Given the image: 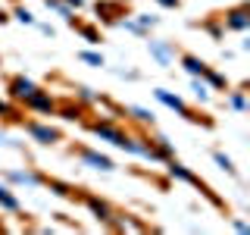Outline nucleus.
I'll return each instance as SVG.
<instances>
[{
	"label": "nucleus",
	"instance_id": "2eb2a0df",
	"mask_svg": "<svg viewBox=\"0 0 250 235\" xmlns=\"http://www.w3.org/2000/svg\"><path fill=\"white\" fill-rule=\"evenodd\" d=\"M66 25H72V28H75L78 35H82L84 41H88V44H100V41H104V35H100V28H97V25H91V22H82L78 16H72V19H69Z\"/></svg>",
	"mask_w": 250,
	"mask_h": 235
},
{
	"label": "nucleus",
	"instance_id": "f8f14e48",
	"mask_svg": "<svg viewBox=\"0 0 250 235\" xmlns=\"http://www.w3.org/2000/svg\"><path fill=\"white\" fill-rule=\"evenodd\" d=\"M57 116H60L62 122H82V119H84V107L78 104L75 97L57 100Z\"/></svg>",
	"mask_w": 250,
	"mask_h": 235
},
{
	"label": "nucleus",
	"instance_id": "f3484780",
	"mask_svg": "<svg viewBox=\"0 0 250 235\" xmlns=\"http://www.w3.org/2000/svg\"><path fill=\"white\" fill-rule=\"evenodd\" d=\"M0 210L3 213H19L22 210V201L16 198L13 185H6V182H0Z\"/></svg>",
	"mask_w": 250,
	"mask_h": 235
},
{
	"label": "nucleus",
	"instance_id": "f704fd0d",
	"mask_svg": "<svg viewBox=\"0 0 250 235\" xmlns=\"http://www.w3.org/2000/svg\"><path fill=\"white\" fill-rule=\"evenodd\" d=\"M62 3H66V6H72V10H82V6H84V0H62Z\"/></svg>",
	"mask_w": 250,
	"mask_h": 235
},
{
	"label": "nucleus",
	"instance_id": "5701e85b",
	"mask_svg": "<svg viewBox=\"0 0 250 235\" xmlns=\"http://www.w3.org/2000/svg\"><path fill=\"white\" fill-rule=\"evenodd\" d=\"M75 94H72V97L78 100V104H82L84 110H88V107H94V104H97V94L100 91H94V88H88V85H75V88H72Z\"/></svg>",
	"mask_w": 250,
	"mask_h": 235
},
{
	"label": "nucleus",
	"instance_id": "4c0bfd02",
	"mask_svg": "<svg viewBox=\"0 0 250 235\" xmlns=\"http://www.w3.org/2000/svg\"><path fill=\"white\" fill-rule=\"evenodd\" d=\"M122 3H128V0H122Z\"/></svg>",
	"mask_w": 250,
	"mask_h": 235
},
{
	"label": "nucleus",
	"instance_id": "0eeeda50",
	"mask_svg": "<svg viewBox=\"0 0 250 235\" xmlns=\"http://www.w3.org/2000/svg\"><path fill=\"white\" fill-rule=\"evenodd\" d=\"M0 182L22 188H44V172L38 169H0Z\"/></svg>",
	"mask_w": 250,
	"mask_h": 235
},
{
	"label": "nucleus",
	"instance_id": "aec40b11",
	"mask_svg": "<svg viewBox=\"0 0 250 235\" xmlns=\"http://www.w3.org/2000/svg\"><path fill=\"white\" fill-rule=\"evenodd\" d=\"M209 157H213V163H216V166L222 169V172H229L231 179H238V166H234V160H231V157L225 154V151H219V147H213V151H209Z\"/></svg>",
	"mask_w": 250,
	"mask_h": 235
},
{
	"label": "nucleus",
	"instance_id": "1a4fd4ad",
	"mask_svg": "<svg viewBox=\"0 0 250 235\" xmlns=\"http://www.w3.org/2000/svg\"><path fill=\"white\" fill-rule=\"evenodd\" d=\"M35 88H38V82H35V78H28L25 72H19V75H10V78H6V97H10L13 104H22V100H25Z\"/></svg>",
	"mask_w": 250,
	"mask_h": 235
},
{
	"label": "nucleus",
	"instance_id": "4468645a",
	"mask_svg": "<svg viewBox=\"0 0 250 235\" xmlns=\"http://www.w3.org/2000/svg\"><path fill=\"white\" fill-rule=\"evenodd\" d=\"M44 188L57 198H66V201H75V185L66 182V179H53V176H44Z\"/></svg>",
	"mask_w": 250,
	"mask_h": 235
},
{
	"label": "nucleus",
	"instance_id": "2f4dec72",
	"mask_svg": "<svg viewBox=\"0 0 250 235\" xmlns=\"http://www.w3.org/2000/svg\"><path fill=\"white\" fill-rule=\"evenodd\" d=\"M10 107H13V100H10V97H0V119L10 113Z\"/></svg>",
	"mask_w": 250,
	"mask_h": 235
},
{
	"label": "nucleus",
	"instance_id": "9d476101",
	"mask_svg": "<svg viewBox=\"0 0 250 235\" xmlns=\"http://www.w3.org/2000/svg\"><path fill=\"white\" fill-rule=\"evenodd\" d=\"M147 53L156 60V66H172L178 57V47L172 41H160V38H150L147 35Z\"/></svg>",
	"mask_w": 250,
	"mask_h": 235
},
{
	"label": "nucleus",
	"instance_id": "c85d7f7f",
	"mask_svg": "<svg viewBox=\"0 0 250 235\" xmlns=\"http://www.w3.org/2000/svg\"><path fill=\"white\" fill-rule=\"evenodd\" d=\"M135 19H138V22H141V25H144L147 31H150L153 25H160V16H150V13H138Z\"/></svg>",
	"mask_w": 250,
	"mask_h": 235
},
{
	"label": "nucleus",
	"instance_id": "c9c22d12",
	"mask_svg": "<svg viewBox=\"0 0 250 235\" xmlns=\"http://www.w3.org/2000/svg\"><path fill=\"white\" fill-rule=\"evenodd\" d=\"M6 22H10V13H6L3 6H0V25H6Z\"/></svg>",
	"mask_w": 250,
	"mask_h": 235
},
{
	"label": "nucleus",
	"instance_id": "423d86ee",
	"mask_svg": "<svg viewBox=\"0 0 250 235\" xmlns=\"http://www.w3.org/2000/svg\"><path fill=\"white\" fill-rule=\"evenodd\" d=\"M75 201H82L84 207L91 210V216L97 219L100 226H106V229H109V223H113V213H116V210L109 207L104 198H97L94 191H82V188H75Z\"/></svg>",
	"mask_w": 250,
	"mask_h": 235
},
{
	"label": "nucleus",
	"instance_id": "dca6fc26",
	"mask_svg": "<svg viewBox=\"0 0 250 235\" xmlns=\"http://www.w3.org/2000/svg\"><path fill=\"white\" fill-rule=\"evenodd\" d=\"M191 188H197V191H200V194H203V198H207L209 204H213V207H216V210H222V213H229V204H225V198H222V194H219V191H216V188H213V185H207V182H203V179H200V176H197V182H194Z\"/></svg>",
	"mask_w": 250,
	"mask_h": 235
},
{
	"label": "nucleus",
	"instance_id": "39448f33",
	"mask_svg": "<svg viewBox=\"0 0 250 235\" xmlns=\"http://www.w3.org/2000/svg\"><path fill=\"white\" fill-rule=\"evenodd\" d=\"M19 107L28 110V113H38V116H57V97H53L47 88H41V85H38Z\"/></svg>",
	"mask_w": 250,
	"mask_h": 235
},
{
	"label": "nucleus",
	"instance_id": "e433bc0d",
	"mask_svg": "<svg viewBox=\"0 0 250 235\" xmlns=\"http://www.w3.org/2000/svg\"><path fill=\"white\" fill-rule=\"evenodd\" d=\"M0 232H3V216H0Z\"/></svg>",
	"mask_w": 250,
	"mask_h": 235
},
{
	"label": "nucleus",
	"instance_id": "6ab92c4d",
	"mask_svg": "<svg viewBox=\"0 0 250 235\" xmlns=\"http://www.w3.org/2000/svg\"><path fill=\"white\" fill-rule=\"evenodd\" d=\"M125 116H131V119L141 122L144 129H153V125H156V116L147 107H135V104H131V107H125Z\"/></svg>",
	"mask_w": 250,
	"mask_h": 235
},
{
	"label": "nucleus",
	"instance_id": "a211bd4d",
	"mask_svg": "<svg viewBox=\"0 0 250 235\" xmlns=\"http://www.w3.org/2000/svg\"><path fill=\"white\" fill-rule=\"evenodd\" d=\"M225 107L234 110V113H247V110H250L247 91H244V88H234V91H229V94H225Z\"/></svg>",
	"mask_w": 250,
	"mask_h": 235
},
{
	"label": "nucleus",
	"instance_id": "4be33fe9",
	"mask_svg": "<svg viewBox=\"0 0 250 235\" xmlns=\"http://www.w3.org/2000/svg\"><path fill=\"white\" fill-rule=\"evenodd\" d=\"M150 141H153V147H156L160 163H166V160H172V157H175V147H172V141H169L166 135H153Z\"/></svg>",
	"mask_w": 250,
	"mask_h": 235
},
{
	"label": "nucleus",
	"instance_id": "c756f323",
	"mask_svg": "<svg viewBox=\"0 0 250 235\" xmlns=\"http://www.w3.org/2000/svg\"><path fill=\"white\" fill-rule=\"evenodd\" d=\"M231 229H234V232H244V235H247V232H250V223H247V219H231Z\"/></svg>",
	"mask_w": 250,
	"mask_h": 235
},
{
	"label": "nucleus",
	"instance_id": "a878e982",
	"mask_svg": "<svg viewBox=\"0 0 250 235\" xmlns=\"http://www.w3.org/2000/svg\"><path fill=\"white\" fill-rule=\"evenodd\" d=\"M116 28H125V31H131V35H138V38H147V35H150V31H147L144 25H141L138 19H128V16L116 22Z\"/></svg>",
	"mask_w": 250,
	"mask_h": 235
},
{
	"label": "nucleus",
	"instance_id": "412c9836",
	"mask_svg": "<svg viewBox=\"0 0 250 235\" xmlns=\"http://www.w3.org/2000/svg\"><path fill=\"white\" fill-rule=\"evenodd\" d=\"M203 82L209 85V91H229L231 88V82H229V75H222V72H216L213 66L203 72Z\"/></svg>",
	"mask_w": 250,
	"mask_h": 235
},
{
	"label": "nucleus",
	"instance_id": "20e7f679",
	"mask_svg": "<svg viewBox=\"0 0 250 235\" xmlns=\"http://www.w3.org/2000/svg\"><path fill=\"white\" fill-rule=\"evenodd\" d=\"M69 154L78 157V160H82L88 169H100V172H113L116 169V160H113V157L94 151V147H88V144H72V147H69Z\"/></svg>",
	"mask_w": 250,
	"mask_h": 235
},
{
	"label": "nucleus",
	"instance_id": "9b49d317",
	"mask_svg": "<svg viewBox=\"0 0 250 235\" xmlns=\"http://www.w3.org/2000/svg\"><path fill=\"white\" fill-rule=\"evenodd\" d=\"M94 13H97L100 22L116 25V22L125 16V3H122V0H97V3H94Z\"/></svg>",
	"mask_w": 250,
	"mask_h": 235
},
{
	"label": "nucleus",
	"instance_id": "6e6552de",
	"mask_svg": "<svg viewBox=\"0 0 250 235\" xmlns=\"http://www.w3.org/2000/svg\"><path fill=\"white\" fill-rule=\"evenodd\" d=\"M219 22H222L225 31H244L250 28V6L241 3V6H231V10H225V16H219Z\"/></svg>",
	"mask_w": 250,
	"mask_h": 235
},
{
	"label": "nucleus",
	"instance_id": "ddd939ff",
	"mask_svg": "<svg viewBox=\"0 0 250 235\" xmlns=\"http://www.w3.org/2000/svg\"><path fill=\"white\" fill-rule=\"evenodd\" d=\"M178 66H182L191 78H203V72L209 69V63L200 60L197 53H178Z\"/></svg>",
	"mask_w": 250,
	"mask_h": 235
},
{
	"label": "nucleus",
	"instance_id": "473e14b6",
	"mask_svg": "<svg viewBox=\"0 0 250 235\" xmlns=\"http://www.w3.org/2000/svg\"><path fill=\"white\" fill-rule=\"evenodd\" d=\"M35 25L41 28V35H47V38H53V35H57V28H53V25H44V22H35Z\"/></svg>",
	"mask_w": 250,
	"mask_h": 235
},
{
	"label": "nucleus",
	"instance_id": "b1692460",
	"mask_svg": "<svg viewBox=\"0 0 250 235\" xmlns=\"http://www.w3.org/2000/svg\"><path fill=\"white\" fill-rule=\"evenodd\" d=\"M41 3L47 6V10H53L57 16H62V22H69V19L75 16V10H72V6H66L62 0H41Z\"/></svg>",
	"mask_w": 250,
	"mask_h": 235
},
{
	"label": "nucleus",
	"instance_id": "7c9ffc66",
	"mask_svg": "<svg viewBox=\"0 0 250 235\" xmlns=\"http://www.w3.org/2000/svg\"><path fill=\"white\" fill-rule=\"evenodd\" d=\"M156 3H160L163 10H178V6H182V0H156Z\"/></svg>",
	"mask_w": 250,
	"mask_h": 235
},
{
	"label": "nucleus",
	"instance_id": "393cba45",
	"mask_svg": "<svg viewBox=\"0 0 250 235\" xmlns=\"http://www.w3.org/2000/svg\"><path fill=\"white\" fill-rule=\"evenodd\" d=\"M191 91H194V97H197V104H207V100L213 97V91H209V85L203 82V78H191Z\"/></svg>",
	"mask_w": 250,
	"mask_h": 235
},
{
	"label": "nucleus",
	"instance_id": "7ed1b4c3",
	"mask_svg": "<svg viewBox=\"0 0 250 235\" xmlns=\"http://www.w3.org/2000/svg\"><path fill=\"white\" fill-rule=\"evenodd\" d=\"M22 129H25L28 138L35 141V144H41V147H53V144H60V141H62V132L57 129V125H50V122L22 119Z\"/></svg>",
	"mask_w": 250,
	"mask_h": 235
},
{
	"label": "nucleus",
	"instance_id": "f03ea898",
	"mask_svg": "<svg viewBox=\"0 0 250 235\" xmlns=\"http://www.w3.org/2000/svg\"><path fill=\"white\" fill-rule=\"evenodd\" d=\"M153 97L160 100L163 107L175 110L182 119L194 122V125H203V129H216V119H213V116H209V113H200V110H194V107H188L182 94H175V91H169V88H156V91H153Z\"/></svg>",
	"mask_w": 250,
	"mask_h": 235
},
{
	"label": "nucleus",
	"instance_id": "f257e3e1",
	"mask_svg": "<svg viewBox=\"0 0 250 235\" xmlns=\"http://www.w3.org/2000/svg\"><path fill=\"white\" fill-rule=\"evenodd\" d=\"M84 122V119H82ZM84 129L91 132V135H97L100 141H109L113 147H119V151L131 154L135 157V135L131 132H125L119 122L113 119V116H100V119H88L84 122Z\"/></svg>",
	"mask_w": 250,
	"mask_h": 235
},
{
	"label": "nucleus",
	"instance_id": "72a5a7b5",
	"mask_svg": "<svg viewBox=\"0 0 250 235\" xmlns=\"http://www.w3.org/2000/svg\"><path fill=\"white\" fill-rule=\"evenodd\" d=\"M116 75L119 78H138V72H131V69H116Z\"/></svg>",
	"mask_w": 250,
	"mask_h": 235
},
{
	"label": "nucleus",
	"instance_id": "cd10ccee",
	"mask_svg": "<svg viewBox=\"0 0 250 235\" xmlns=\"http://www.w3.org/2000/svg\"><path fill=\"white\" fill-rule=\"evenodd\" d=\"M10 19H16V22H22V25H35V16H31V10L28 6H13V13H10Z\"/></svg>",
	"mask_w": 250,
	"mask_h": 235
},
{
	"label": "nucleus",
	"instance_id": "bb28decb",
	"mask_svg": "<svg viewBox=\"0 0 250 235\" xmlns=\"http://www.w3.org/2000/svg\"><path fill=\"white\" fill-rule=\"evenodd\" d=\"M78 60L88 63V66H94V69H104L106 66V60H104V53H100V50H78Z\"/></svg>",
	"mask_w": 250,
	"mask_h": 235
}]
</instances>
